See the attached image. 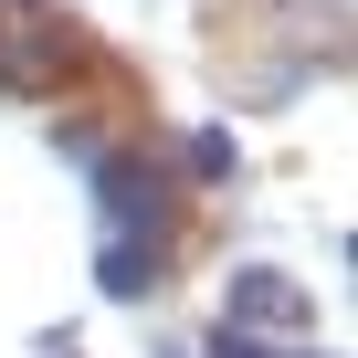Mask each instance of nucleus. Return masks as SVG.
<instances>
[{"label":"nucleus","mask_w":358,"mask_h":358,"mask_svg":"<svg viewBox=\"0 0 358 358\" xmlns=\"http://www.w3.org/2000/svg\"><path fill=\"white\" fill-rule=\"evenodd\" d=\"M232 316H264V327H306V295L285 274H243L232 285Z\"/></svg>","instance_id":"f257e3e1"},{"label":"nucleus","mask_w":358,"mask_h":358,"mask_svg":"<svg viewBox=\"0 0 358 358\" xmlns=\"http://www.w3.org/2000/svg\"><path fill=\"white\" fill-rule=\"evenodd\" d=\"M211 358H264V348H253L243 327H222V348H211Z\"/></svg>","instance_id":"f03ea898"}]
</instances>
